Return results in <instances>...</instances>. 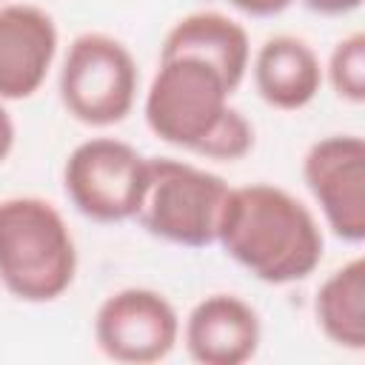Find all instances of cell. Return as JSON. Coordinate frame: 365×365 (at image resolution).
<instances>
[{
  "mask_svg": "<svg viewBox=\"0 0 365 365\" xmlns=\"http://www.w3.org/2000/svg\"><path fill=\"white\" fill-rule=\"evenodd\" d=\"M180 336V317L174 305L151 288H123L103 299L94 314L97 348L128 365H148L165 359Z\"/></svg>",
  "mask_w": 365,
  "mask_h": 365,
  "instance_id": "obj_7",
  "label": "cell"
},
{
  "mask_svg": "<svg viewBox=\"0 0 365 365\" xmlns=\"http://www.w3.org/2000/svg\"><path fill=\"white\" fill-rule=\"evenodd\" d=\"M225 194L228 182L220 174L171 157H148V185L137 220L165 242L205 248L217 240Z\"/></svg>",
  "mask_w": 365,
  "mask_h": 365,
  "instance_id": "obj_4",
  "label": "cell"
},
{
  "mask_svg": "<svg viewBox=\"0 0 365 365\" xmlns=\"http://www.w3.org/2000/svg\"><path fill=\"white\" fill-rule=\"evenodd\" d=\"M57 54V26L51 14L29 3L0 9V100L31 97Z\"/></svg>",
  "mask_w": 365,
  "mask_h": 365,
  "instance_id": "obj_9",
  "label": "cell"
},
{
  "mask_svg": "<svg viewBox=\"0 0 365 365\" xmlns=\"http://www.w3.org/2000/svg\"><path fill=\"white\" fill-rule=\"evenodd\" d=\"M311 11L325 14V17H336V14H348L354 9L362 6V0H302Z\"/></svg>",
  "mask_w": 365,
  "mask_h": 365,
  "instance_id": "obj_16",
  "label": "cell"
},
{
  "mask_svg": "<svg viewBox=\"0 0 365 365\" xmlns=\"http://www.w3.org/2000/svg\"><path fill=\"white\" fill-rule=\"evenodd\" d=\"M302 177L322 208L328 228L345 242L365 240V143L356 134H331L317 140Z\"/></svg>",
  "mask_w": 365,
  "mask_h": 365,
  "instance_id": "obj_8",
  "label": "cell"
},
{
  "mask_svg": "<svg viewBox=\"0 0 365 365\" xmlns=\"http://www.w3.org/2000/svg\"><path fill=\"white\" fill-rule=\"evenodd\" d=\"M77 274V248L63 214L40 197L0 202V282L23 302H51Z\"/></svg>",
  "mask_w": 365,
  "mask_h": 365,
  "instance_id": "obj_3",
  "label": "cell"
},
{
  "mask_svg": "<svg viewBox=\"0 0 365 365\" xmlns=\"http://www.w3.org/2000/svg\"><path fill=\"white\" fill-rule=\"evenodd\" d=\"M140 71L131 51L100 31L71 40L60 68V100L66 111L94 128L128 117L137 97Z\"/></svg>",
  "mask_w": 365,
  "mask_h": 365,
  "instance_id": "obj_5",
  "label": "cell"
},
{
  "mask_svg": "<svg viewBox=\"0 0 365 365\" xmlns=\"http://www.w3.org/2000/svg\"><path fill=\"white\" fill-rule=\"evenodd\" d=\"M11 148H14V123L0 103V163L11 154Z\"/></svg>",
  "mask_w": 365,
  "mask_h": 365,
  "instance_id": "obj_17",
  "label": "cell"
},
{
  "mask_svg": "<svg viewBox=\"0 0 365 365\" xmlns=\"http://www.w3.org/2000/svg\"><path fill=\"white\" fill-rule=\"evenodd\" d=\"M254 83L268 106L297 111L317 97L322 86V66L305 40L277 34L268 37L254 57Z\"/></svg>",
  "mask_w": 365,
  "mask_h": 365,
  "instance_id": "obj_11",
  "label": "cell"
},
{
  "mask_svg": "<svg viewBox=\"0 0 365 365\" xmlns=\"http://www.w3.org/2000/svg\"><path fill=\"white\" fill-rule=\"evenodd\" d=\"M259 317L234 294L200 299L185 319V348L202 365H242L259 348Z\"/></svg>",
  "mask_w": 365,
  "mask_h": 365,
  "instance_id": "obj_10",
  "label": "cell"
},
{
  "mask_svg": "<svg viewBox=\"0 0 365 365\" xmlns=\"http://www.w3.org/2000/svg\"><path fill=\"white\" fill-rule=\"evenodd\" d=\"M317 322L322 334L348 351L365 348V259L354 257L317 291Z\"/></svg>",
  "mask_w": 365,
  "mask_h": 365,
  "instance_id": "obj_13",
  "label": "cell"
},
{
  "mask_svg": "<svg viewBox=\"0 0 365 365\" xmlns=\"http://www.w3.org/2000/svg\"><path fill=\"white\" fill-rule=\"evenodd\" d=\"M214 242L268 285L305 279L325 248L314 214L288 191L265 182L228 188Z\"/></svg>",
  "mask_w": 365,
  "mask_h": 365,
  "instance_id": "obj_1",
  "label": "cell"
},
{
  "mask_svg": "<svg viewBox=\"0 0 365 365\" xmlns=\"http://www.w3.org/2000/svg\"><path fill=\"white\" fill-rule=\"evenodd\" d=\"M225 77L191 54L160 57L145 94V123L168 145L208 160H240L254 145L251 123L228 106Z\"/></svg>",
  "mask_w": 365,
  "mask_h": 365,
  "instance_id": "obj_2",
  "label": "cell"
},
{
  "mask_svg": "<svg viewBox=\"0 0 365 365\" xmlns=\"http://www.w3.org/2000/svg\"><path fill=\"white\" fill-rule=\"evenodd\" d=\"M148 185V157L114 137L80 143L63 168V188L71 205L94 222L137 217Z\"/></svg>",
  "mask_w": 365,
  "mask_h": 365,
  "instance_id": "obj_6",
  "label": "cell"
},
{
  "mask_svg": "<svg viewBox=\"0 0 365 365\" xmlns=\"http://www.w3.org/2000/svg\"><path fill=\"white\" fill-rule=\"evenodd\" d=\"M174 54H191L211 63L234 91L245 77L251 43L237 20L220 11H194L185 14L180 23H174V29L163 40L160 57H174Z\"/></svg>",
  "mask_w": 365,
  "mask_h": 365,
  "instance_id": "obj_12",
  "label": "cell"
},
{
  "mask_svg": "<svg viewBox=\"0 0 365 365\" xmlns=\"http://www.w3.org/2000/svg\"><path fill=\"white\" fill-rule=\"evenodd\" d=\"M328 80L334 91L348 103H365V34L354 31L342 37L328 60Z\"/></svg>",
  "mask_w": 365,
  "mask_h": 365,
  "instance_id": "obj_14",
  "label": "cell"
},
{
  "mask_svg": "<svg viewBox=\"0 0 365 365\" xmlns=\"http://www.w3.org/2000/svg\"><path fill=\"white\" fill-rule=\"evenodd\" d=\"M234 9L251 14V17H274L279 11H285L294 0H228Z\"/></svg>",
  "mask_w": 365,
  "mask_h": 365,
  "instance_id": "obj_15",
  "label": "cell"
}]
</instances>
